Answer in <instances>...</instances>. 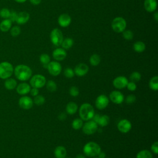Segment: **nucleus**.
Segmentation results:
<instances>
[{
  "mask_svg": "<svg viewBox=\"0 0 158 158\" xmlns=\"http://www.w3.org/2000/svg\"><path fill=\"white\" fill-rule=\"evenodd\" d=\"M110 100L116 104H122L124 100L123 94L118 91H113L109 94Z\"/></svg>",
  "mask_w": 158,
  "mask_h": 158,
  "instance_id": "2eb2a0df",
  "label": "nucleus"
},
{
  "mask_svg": "<svg viewBox=\"0 0 158 158\" xmlns=\"http://www.w3.org/2000/svg\"><path fill=\"white\" fill-rule=\"evenodd\" d=\"M46 78L41 74H36L31 77L30 80V86H32V88H36L38 89L43 88L46 85Z\"/></svg>",
  "mask_w": 158,
  "mask_h": 158,
  "instance_id": "0eeeda50",
  "label": "nucleus"
},
{
  "mask_svg": "<svg viewBox=\"0 0 158 158\" xmlns=\"http://www.w3.org/2000/svg\"><path fill=\"white\" fill-rule=\"evenodd\" d=\"M98 157L99 158H105V157H106V154L104 153V152H99V154H98Z\"/></svg>",
  "mask_w": 158,
  "mask_h": 158,
  "instance_id": "09e8293b",
  "label": "nucleus"
},
{
  "mask_svg": "<svg viewBox=\"0 0 158 158\" xmlns=\"http://www.w3.org/2000/svg\"><path fill=\"white\" fill-rule=\"evenodd\" d=\"M14 1L18 3H23L27 1V0H14Z\"/></svg>",
  "mask_w": 158,
  "mask_h": 158,
  "instance_id": "3c124183",
  "label": "nucleus"
},
{
  "mask_svg": "<svg viewBox=\"0 0 158 158\" xmlns=\"http://www.w3.org/2000/svg\"><path fill=\"white\" fill-rule=\"evenodd\" d=\"M136 101V96L134 94H129L125 98V102L127 104H133Z\"/></svg>",
  "mask_w": 158,
  "mask_h": 158,
  "instance_id": "a19ab883",
  "label": "nucleus"
},
{
  "mask_svg": "<svg viewBox=\"0 0 158 158\" xmlns=\"http://www.w3.org/2000/svg\"><path fill=\"white\" fill-rule=\"evenodd\" d=\"M47 69L48 72L52 76L59 75L62 71V66L57 61H51L48 64Z\"/></svg>",
  "mask_w": 158,
  "mask_h": 158,
  "instance_id": "1a4fd4ad",
  "label": "nucleus"
},
{
  "mask_svg": "<svg viewBox=\"0 0 158 158\" xmlns=\"http://www.w3.org/2000/svg\"><path fill=\"white\" fill-rule=\"evenodd\" d=\"M9 31H10V33L11 36H12L14 37H16V36H18L20 34L21 28L19 26L15 25V26L12 27Z\"/></svg>",
  "mask_w": 158,
  "mask_h": 158,
  "instance_id": "f704fd0d",
  "label": "nucleus"
},
{
  "mask_svg": "<svg viewBox=\"0 0 158 158\" xmlns=\"http://www.w3.org/2000/svg\"><path fill=\"white\" fill-rule=\"evenodd\" d=\"M117 128L121 133H127L131 129V123L127 119L120 120L117 123Z\"/></svg>",
  "mask_w": 158,
  "mask_h": 158,
  "instance_id": "f8f14e48",
  "label": "nucleus"
},
{
  "mask_svg": "<svg viewBox=\"0 0 158 158\" xmlns=\"http://www.w3.org/2000/svg\"><path fill=\"white\" fill-rule=\"evenodd\" d=\"M54 154L56 158H65L67 156V150L64 146H58L55 148Z\"/></svg>",
  "mask_w": 158,
  "mask_h": 158,
  "instance_id": "4be33fe9",
  "label": "nucleus"
},
{
  "mask_svg": "<svg viewBox=\"0 0 158 158\" xmlns=\"http://www.w3.org/2000/svg\"><path fill=\"white\" fill-rule=\"evenodd\" d=\"M141 78V75L138 72H133L131 73L130 76V80L131 81H133L134 83L138 82Z\"/></svg>",
  "mask_w": 158,
  "mask_h": 158,
  "instance_id": "72a5a7b5",
  "label": "nucleus"
},
{
  "mask_svg": "<svg viewBox=\"0 0 158 158\" xmlns=\"http://www.w3.org/2000/svg\"><path fill=\"white\" fill-rule=\"evenodd\" d=\"M52 55L56 61H62L65 59L67 52L65 49L62 48H57L53 51Z\"/></svg>",
  "mask_w": 158,
  "mask_h": 158,
  "instance_id": "f3484780",
  "label": "nucleus"
},
{
  "mask_svg": "<svg viewBox=\"0 0 158 158\" xmlns=\"http://www.w3.org/2000/svg\"><path fill=\"white\" fill-rule=\"evenodd\" d=\"M46 89L49 92H54L57 89V85L53 80H49L46 83Z\"/></svg>",
  "mask_w": 158,
  "mask_h": 158,
  "instance_id": "473e14b6",
  "label": "nucleus"
},
{
  "mask_svg": "<svg viewBox=\"0 0 158 158\" xmlns=\"http://www.w3.org/2000/svg\"><path fill=\"white\" fill-rule=\"evenodd\" d=\"M109 102V98L104 94H101L97 97L95 101V106L97 109L102 110L107 107Z\"/></svg>",
  "mask_w": 158,
  "mask_h": 158,
  "instance_id": "9d476101",
  "label": "nucleus"
},
{
  "mask_svg": "<svg viewBox=\"0 0 158 158\" xmlns=\"http://www.w3.org/2000/svg\"><path fill=\"white\" fill-rule=\"evenodd\" d=\"M30 93L31 94V95L32 96H37L38 94H39V91H38V88H32L31 89H30Z\"/></svg>",
  "mask_w": 158,
  "mask_h": 158,
  "instance_id": "a18cd8bd",
  "label": "nucleus"
},
{
  "mask_svg": "<svg viewBox=\"0 0 158 158\" xmlns=\"http://www.w3.org/2000/svg\"><path fill=\"white\" fill-rule=\"evenodd\" d=\"M14 73L13 65L9 62H2L0 63V78L7 79L10 78Z\"/></svg>",
  "mask_w": 158,
  "mask_h": 158,
  "instance_id": "20e7f679",
  "label": "nucleus"
},
{
  "mask_svg": "<svg viewBox=\"0 0 158 158\" xmlns=\"http://www.w3.org/2000/svg\"><path fill=\"white\" fill-rule=\"evenodd\" d=\"M83 153L85 156L90 157H96L101 151L100 146L93 141H89L85 144L83 148Z\"/></svg>",
  "mask_w": 158,
  "mask_h": 158,
  "instance_id": "7ed1b4c3",
  "label": "nucleus"
},
{
  "mask_svg": "<svg viewBox=\"0 0 158 158\" xmlns=\"http://www.w3.org/2000/svg\"><path fill=\"white\" fill-rule=\"evenodd\" d=\"M50 40L51 43L56 46H60L63 40L64 36L62 32L60 30H59L57 28H54L50 33Z\"/></svg>",
  "mask_w": 158,
  "mask_h": 158,
  "instance_id": "423d86ee",
  "label": "nucleus"
},
{
  "mask_svg": "<svg viewBox=\"0 0 158 158\" xmlns=\"http://www.w3.org/2000/svg\"><path fill=\"white\" fill-rule=\"evenodd\" d=\"M73 71L77 76L83 77L88 72L89 67L85 63H80L75 66Z\"/></svg>",
  "mask_w": 158,
  "mask_h": 158,
  "instance_id": "dca6fc26",
  "label": "nucleus"
},
{
  "mask_svg": "<svg viewBox=\"0 0 158 158\" xmlns=\"http://www.w3.org/2000/svg\"><path fill=\"white\" fill-rule=\"evenodd\" d=\"M72 21V19L70 16L68 14H60L57 19V22L59 25L63 28L67 27L69 26Z\"/></svg>",
  "mask_w": 158,
  "mask_h": 158,
  "instance_id": "a211bd4d",
  "label": "nucleus"
},
{
  "mask_svg": "<svg viewBox=\"0 0 158 158\" xmlns=\"http://www.w3.org/2000/svg\"><path fill=\"white\" fill-rule=\"evenodd\" d=\"M10 14V11L7 8L4 7V8H2L0 10V17L3 19H9Z\"/></svg>",
  "mask_w": 158,
  "mask_h": 158,
  "instance_id": "4c0bfd02",
  "label": "nucleus"
},
{
  "mask_svg": "<svg viewBox=\"0 0 158 158\" xmlns=\"http://www.w3.org/2000/svg\"><path fill=\"white\" fill-rule=\"evenodd\" d=\"M144 7L148 12H154L157 7V2L156 0H144Z\"/></svg>",
  "mask_w": 158,
  "mask_h": 158,
  "instance_id": "aec40b11",
  "label": "nucleus"
},
{
  "mask_svg": "<svg viewBox=\"0 0 158 158\" xmlns=\"http://www.w3.org/2000/svg\"><path fill=\"white\" fill-rule=\"evenodd\" d=\"M101 62V57L97 54H94L89 58V63L93 66H97Z\"/></svg>",
  "mask_w": 158,
  "mask_h": 158,
  "instance_id": "7c9ffc66",
  "label": "nucleus"
},
{
  "mask_svg": "<svg viewBox=\"0 0 158 158\" xmlns=\"http://www.w3.org/2000/svg\"><path fill=\"white\" fill-rule=\"evenodd\" d=\"M17 85V81L14 78H12L10 77L6 79L5 80L4 86L7 89H9V90L14 89V88H16Z\"/></svg>",
  "mask_w": 158,
  "mask_h": 158,
  "instance_id": "b1692460",
  "label": "nucleus"
},
{
  "mask_svg": "<svg viewBox=\"0 0 158 158\" xmlns=\"http://www.w3.org/2000/svg\"><path fill=\"white\" fill-rule=\"evenodd\" d=\"M136 158H153V156L150 151L143 149L137 153Z\"/></svg>",
  "mask_w": 158,
  "mask_h": 158,
  "instance_id": "cd10ccee",
  "label": "nucleus"
},
{
  "mask_svg": "<svg viewBox=\"0 0 158 158\" xmlns=\"http://www.w3.org/2000/svg\"><path fill=\"white\" fill-rule=\"evenodd\" d=\"M92 158H99V157H92Z\"/></svg>",
  "mask_w": 158,
  "mask_h": 158,
  "instance_id": "864d4df0",
  "label": "nucleus"
},
{
  "mask_svg": "<svg viewBox=\"0 0 158 158\" xmlns=\"http://www.w3.org/2000/svg\"><path fill=\"white\" fill-rule=\"evenodd\" d=\"M30 89L31 86L25 82L21 83L16 86V91L17 93L20 95H25L28 94V93H30Z\"/></svg>",
  "mask_w": 158,
  "mask_h": 158,
  "instance_id": "412c9836",
  "label": "nucleus"
},
{
  "mask_svg": "<svg viewBox=\"0 0 158 158\" xmlns=\"http://www.w3.org/2000/svg\"><path fill=\"white\" fill-rule=\"evenodd\" d=\"M33 101V103L36 104L37 106H41L45 102V98L42 95L38 94L37 96H35Z\"/></svg>",
  "mask_w": 158,
  "mask_h": 158,
  "instance_id": "e433bc0d",
  "label": "nucleus"
},
{
  "mask_svg": "<svg viewBox=\"0 0 158 158\" xmlns=\"http://www.w3.org/2000/svg\"><path fill=\"white\" fill-rule=\"evenodd\" d=\"M153 17L154 19V20L157 22L158 21V12H155V13L153 15Z\"/></svg>",
  "mask_w": 158,
  "mask_h": 158,
  "instance_id": "8fccbe9b",
  "label": "nucleus"
},
{
  "mask_svg": "<svg viewBox=\"0 0 158 158\" xmlns=\"http://www.w3.org/2000/svg\"><path fill=\"white\" fill-rule=\"evenodd\" d=\"M14 73L15 77L22 81L29 80L32 75V70L30 67L24 64L17 65L14 69Z\"/></svg>",
  "mask_w": 158,
  "mask_h": 158,
  "instance_id": "f257e3e1",
  "label": "nucleus"
},
{
  "mask_svg": "<svg viewBox=\"0 0 158 158\" xmlns=\"http://www.w3.org/2000/svg\"><path fill=\"white\" fill-rule=\"evenodd\" d=\"M12 22L9 19L2 20L0 23V30L2 32L9 31L12 27Z\"/></svg>",
  "mask_w": 158,
  "mask_h": 158,
  "instance_id": "5701e85b",
  "label": "nucleus"
},
{
  "mask_svg": "<svg viewBox=\"0 0 158 158\" xmlns=\"http://www.w3.org/2000/svg\"><path fill=\"white\" fill-rule=\"evenodd\" d=\"M122 36L123 37V38L126 40H131L134 36L133 33L131 30H125L123 32H122Z\"/></svg>",
  "mask_w": 158,
  "mask_h": 158,
  "instance_id": "c9c22d12",
  "label": "nucleus"
},
{
  "mask_svg": "<svg viewBox=\"0 0 158 158\" xmlns=\"http://www.w3.org/2000/svg\"><path fill=\"white\" fill-rule=\"evenodd\" d=\"M133 48L135 52L141 53V52H143V51H144V50L146 49V45H145L144 43H143V41H137L133 44Z\"/></svg>",
  "mask_w": 158,
  "mask_h": 158,
  "instance_id": "393cba45",
  "label": "nucleus"
},
{
  "mask_svg": "<svg viewBox=\"0 0 158 158\" xmlns=\"http://www.w3.org/2000/svg\"><path fill=\"white\" fill-rule=\"evenodd\" d=\"M98 128V125L94 120H88L82 127V131L86 135H92L94 133Z\"/></svg>",
  "mask_w": 158,
  "mask_h": 158,
  "instance_id": "6e6552de",
  "label": "nucleus"
},
{
  "mask_svg": "<svg viewBox=\"0 0 158 158\" xmlns=\"http://www.w3.org/2000/svg\"><path fill=\"white\" fill-rule=\"evenodd\" d=\"M19 105L23 109H30L33 107V101L29 96H22L19 100Z\"/></svg>",
  "mask_w": 158,
  "mask_h": 158,
  "instance_id": "9b49d317",
  "label": "nucleus"
},
{
  "mask_svg": "<svg viewBox=\"0 0 158 158\" xmlns=\"http://www.w3.org/2000/svg\"><path fill=\"white\" fill-rule=\"evenodd\" d=\"M30 2L33 4V5H38L41 3V0H29Z\"/></svg>",
  "mask_w": 158,
  "mask_h": 158,
  "instance_id": "de8ad7c7",
  "label": "nucleus"
},
{
  "mask_svg": "<svg viewBox=\"0 0 158 158\" xmlns=\"http://www.w3.org/2000/svg\"><path fill=\"white\" fill-rule=\"evenodd\" d=\"M78 110V106L73 102H69L66 106V112L70 115L74 114Z\"/></svg>",
  "mask_w": 158,
  "mask_h": 158,
  "instance_id": "a878e982",
  "label": "nucleus"
},
{
  "mask_svg": "<svg viewBox=\"0 0 158 158\" xmlns=\"http://www.w3.org/2000/svg\"><path fill=\"white\" fill-rule=\"evenodd\" d=\"M128 79L124 77V76H118L114 78L113 80V85L114 86L118 89H123L126 88L127 85L128 83Z\"/></svg>",
  "mask_w": 158,
  "mask_h": 158,
  "instance_id": "4468645a",
  "label": "nucleus"
},
{
  "mask_svg": "<svg viewBox=\"0 0 158 158\" xmlns=\"http://www.w3.org/2000/svg\"><path fill=\"white\" fill-rule=\"evenodd\" d=\"M64 75L67 78H72L74 77L75 73H74V71L72 69H71L70 67H67L64 70Z\"/></svg>",
  "mask_w": 158,
  "mask_h": 158,
  "instance_id": "58836bf2",
  "label": "nucleus"
},
{
  "mask_svg": "<svg viewBox=\"0 0 158 158\" xmlns=\"http://www.w3.org/2000/svg\"><path fill=\"white\" fill-rule=\"evenodd\" d=\"M151 149V151L155 154H157L158 153V142L157 141H155L152 144Z\"/></svg>",
  "mask_w": 158,
  "mask_h": 158,
  "instance_id": "c03bdc74",
  "label": "nucleus"
},
{
  "mask_svg": "<svg viewBox=\"0 0 158 158\" xmlns=\"http://www.w3.org/2000/svg\"><path fill=\"white\" fill-rule=\"evenodd\" d=\"M65 158H71V157H65Z\"/></svg>",
  "mask_w": 158,
  "mask_h": 158,
  "instance_id": "5fc2aeb1",
  "label": "nucleus"
},
{
  "mask_svg": "<svg viewBox=\"0 0 158 158\" xmlns=\"http://www.w3.org/2000/svg\"><path fill=\"white\" fill-rule=\"evenodd\" d=\"M149 88L154 91L158 89V77L154 76L151 78L149 82Z\"/></svg>",
  "mask_w": 158,
  "mask_h": 158,
  "instance_id": "c756f323",
  "label": "nucleus"
},
{
  "mask_svg": "<svg viewBox=\"0 0 158 158\" xmlns=\"http://www.w3.org/2000/svg\"><path fill=\"white\" fill-rule=\"evenodd\" d=\"M127 89L129 90V91H134L136 89V83H134L133 81H130V82H128L127 85Z\"/></svg>",
  "mask_w": 158,
  "mask_h": 158,
  "instance_id": "79ce46f5",
  "label": "nucleus"
},
{
  "mask_svg": "<svg viewBox=\"0 0 158 158\" xmlns=\"http://www.w3.org/2000/svg\"><path fill=\"white\" fill-rule=\"evenodd\" d=\"M69 93L73 97H77L79 94V89L77 87L73 86H71L69 89Z\"/></svg>",
  "mask_w": 158,
  "mask_h": 158,
  "instance_id": "ea45409f",
  "label": "nucleus"
},
{
  "mask_svg": "<svg viewBox=\"0 0 158 158\" xmlns=\"http://www.w3.org/2000/svg\"><path fill=\"white\" fill-rule=\"evenodd\" d=\"M40 60L43 65V67L47 69L48 64L51 62V58L48 54H42L40 56Z\"/></svg>",
  "mask_w": 158,
  "mask_h": 158,
  "instance_id": "c85d7f7f",
  "label": "nucleus"
},
{
  "mask_svg": "<svg viewBox=\"0 0 158 158\" xmlns=\"http://www.w3.org/2000/svg\"><path fill=\"white\" fill-rule=\"evenodd\" d=\"M94 114V109L91 104L84 103L81 105L79 109V115L83 120L88 121L92 119Z\"/></svg>",
  "mask_w": 158,
  "mask_h": 158,
  "instance_id": "f03ea898",
  "label": "nucleus"
},
{
  "mask_svg": "<svg viewBox=\"0 0 158 158\" xmlns=\"http://www.w3.org/2000/svg\"><path fill=\"white\" fill-rule=\"evenodd\" d=\"M93 120L98 125L101 127H106L109 123V117L107 115H100V114H94L93 117Z\"/></svg>",
  "mask_w": 158,
  "mask_h": 158,
  "instance_id": "ddd939ff",
  "label": "nucleus"
},
{
  "mask_svg": "<svg viewBox=\"0 0 158 158\" xmlns=\"http://www.w3.org/2000/svg\"><path fill=\"white\" fill-rule=\"evenodd\" d=\"M66 117H67V115H66L65 113H64V112L60 113V114L59 115V117H58L59 119L60 120H65V119L66 118Z\"/></svg>",
  "mask_w": 158,
  "mask_h": 158,
  "instance_id": "49530a36",
  "label": "nucleus"
},
{
  "mask_svg": "<svg viewBox=\"0 0 158 158\" xmlns=\"http://www.w3.org/2000/svg\"><path fill=\"white\" fill-rule=\"evenodd\" d=\"M17 12L15 10H12L10 11V14L9 17V19L12 22H15L17 17Z\"/></svg>",
  "mask_w": 158,
  "mask_h": 158,
  "instance_id": "37998d69",
  "label": "nucleus"
},
{
  "mask_svg": "<svg viewBox=\"0 0 158 158\" xmlns=\"http://www.w3.org/2000/svg\"><path fill=\"white\" fill-rule=\"evenodd\" d=\"M83 120L81 118H75L72 123V127L74 130H79L82 128L83 125Z\"/></svg>",
  "mask_w": 158,
  "mask_h": 158,
  "instance_id": "2f4dec72",
  "label": "nucleus"
},
{
  "mask_svg": "<svg viewBox=\"0 0 158 158\" xmlns=\"http://www.w3.org/2000/svg\"><path fill=\"white\" fill-rule=\"evenodd\" d=\"M30 19V14L25 11H22L17 14L15 22L19 25H23L26 23Z\"/></svg>",
  "mask_w": 158,
  "mask_h": 158,
  "instance_id": "6ab92c4d",
  "label": "nucleus"
},
{
  "mask_svg": "<svg viewBox=\"0 0 158 158\" xmlns=\"http://www.w3.org/2000/svg\"><path fill=\"white\" fill-rule=\"evenodd\" d=\"M73 40L71 38H66L63 40L60 46L64 49H69L73 44Z\"/></svg>",
  "mask_w": 158,
  "mask_h": 158,
  "instance_id": "bb28decb",
  "label": "nucleus"
},
{
  "mask_svg": "<svg viewBox=\"0 0 158 158\" xmlns=\"http://www.w3.org/2000/svg\"><path fill=\"white\" fill-rule=\"evenodd\" d=\"M112 29L116 33H122L127 27V22L122 17L114 18L111 23Z\"/></svg>",
  "mask_w": 158,
  "mask_h": 158,
  "instance_id": "39448f33",
  "label": "nucleus"
},
{
  "mask_svg": "<svg viewBox=\"0 0 158 158\" xmlns=\"http://www.w3.org/2000/svg\"><path fill=\"white\" fill-rule=\"evenodd\" d=\"M75 158H85V157L83 154H78Z\"/></svg>",
  "mask_w": 158,
  "mask_h": 158,
  "instance_id": "603ef678",
  "label": "nucleus"
}]
</instances>
